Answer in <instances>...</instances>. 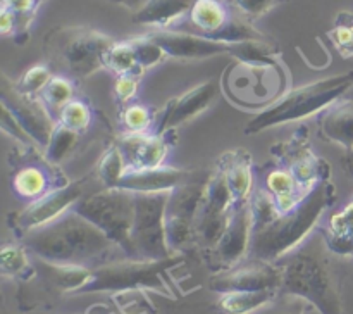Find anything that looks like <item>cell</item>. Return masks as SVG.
Returning a JSON list of instances; mask_svg holds the SVG:
<instances>
[{
  "label": "cell",
  "mask_w": 353,
  "mask_h": 314,
  "mask_svg": "<svg viewBox=\"0 0 353 314\" xmlns=\"http://www.w3.org/2000/svg\"><path fill=\"white\" fill-rule=\"evenodd\" d=\"M24 247L52 266H86L103 261L114 248H119L99 226L68 210L52 223L21 235Z\"/></svg>",
  "instance_id": "6da1fadb"
},
{
  "label": "cell",
  "mask_w": 353,
  "mask_h": 314,
  "mask_svg": "<svg viewBox=\"0 0 353 314\" xmlns=\"http://www.w3.org/2000/svg\"><path fill=\"white\" fill-rule=\"evenodd\" d=\"M323 235L305 240L278 261L283 271L281 293L300 297L321 314H347L336 271L327 255Z\"/></svg>",
  "instance_id": "7a4b0ae2"
},
{
  "label": "cell",
  "mask_w": 353,
  "mask_h": 314,
  "mask_svg": "<svg viewBox=\"0 0 353 314\" xmlns=\"http://www.w3.org/2000/svg\"><path fill=\"white\" fill-rule=\"evenodd\" d=\"M334 200L336 186L333 181H324L314 186L299 206L288 213L278 214L269 224L252 231L248 251L250 259L268 262L281 261L309 238Z\"/></svg>",
  "instance_id": "3957f363"
},
{
  "label": "cell",
  "mask_w": 353,
  "mask_h": 314,
  "mask_svg": "<svg viewBox=\"0 0 353 314\" xmlns=\"http://www.w3.org/2000/svg\"><path fill=\"white\" fill-rule=\"evenodd\" d=\"M353 88V71L323 78L309 85L299 86L279 97L274 104L262 109L247 123L245 133L255 135L268 128L305 119L312 114L324 112L327 107L343 99Z\"/></svg>",
  "instance_id": "277c9868"
},
{
  "label": "cell",
  "mask_w": 353,
  "mask_h": 314,
  "mask_svg": "<svg viewBox=\"0 0 353 314\" xmlns=\"http://www.w3.org/2000/svg\"><path fill=\"white\" fill-rule=\"evenodd\" d=\"M112 43L109 35L93 28L59 26L47 33L43 50L57 75L83 79L105 68L103 55Z\"/></svg>",
  "instance_id": "5b68a950"
},
{
  "label": "cell",
  "mask_w": 353,
  "mask_h": 314,
  "mask_svg": "<svg viewBox=\"0 0 353 314\" xmlns=\"http://www.w3.org/2000/svg\"><path fill=\"white\" fill-rule=\"evenodd\" d=\"M179 262H181L179 255H171L161 261L128 257L126 261L92 266L86 283L79 293L137 292L140 288H148L162 295H171L164 275Z\"/></svg>",
  "instance_id": "8992f818"
},
{
  "label": "cell",
  "mask_w": 353,
  "mask_h": 314,
  "mask_svg": "<svg viewBox=\"0 0 353 314\" xmlns=\"http://www.w3.org/2000/svg\"><path fill=\"white\" fill-rule=\"evenodd\" d=\"M134 193L123 188L100 186L83 197L72 209L99 226L126 257L133 259L131 231L134 221Z\"/></svg>",
  "instance_id": "52a82bcc"
},
{
  "label": "cell",
  "mask_w": 353,
  "mask_h": 314,
  "mask_svg": "<svg viewBox=\"0 0 353 314\" xmlns=\"http://www.w3.org/2000/svg\"><path fill=\"white\" fill-rule=\"evenodd\" d=\"M285 86L281 64L236 61L228 68L223 78V88L228 97L240 106L255 109L269 107L279 99Z\"/></svg>",
  "instance_id": "ba28073f"
},
{
  "label": "cell",
  "mask_w": 353,
  "mask_h": 314,
  "mask_svg": "<svg viewBox=\"0 0 353 314\" xmlns=\"http://www.w3.org/2000/svg\"><path fill=\"white\" fill-rule=\"evenodd\" d=\"M134 221L131 231L133 259L161 261L171 257L165 238V209L169 192L134 193Z\"/></svg>",
  "instance_id": "9c48e42d"
},
{
  "label": "cell",
  "mask_w": 353,
  "mask_h": 314,
  "mask_svg": "<svg viewBox=\"0 0 353 314\" xmlns=\"http://www.w3.org/2000/svg\"><path fill=\"white\" fill-rule=\"evenodd\" d=\"M88 181L90 178H83L78 179V181L65 183V185L45 193L40 199L30 202L14 217V228L23 235L26 231L45 226V224L55 221L62 214L71 210L83 197L93 192V190H90Z\"/></svg>",
  "instance_id": "30bf717a"
},
{
  "label": "cell",
  "mask_w": 353,
  "mask_h": 314,
  "mask_svg": "<svg viewBox=\"0 0 353 314\" xmlns=\"http://www.w3.org/2000/svg\"><path fill=\"white\" fill-rule=\"evenodd\" d=\"M0 104L7 107L12 112V116L19 121V124L30 135L34 145L47 148L57 119H54V114L47 109L40 97L24 95L16 88V85L10 86L3 76Z\"/></svg>",
  "instance_id": "8fae6325"
},
{
  "label": "cell",
  "mask_w": 353,
  "mask_h": 314,
  "mask_svg": "<svg viewBox=\"0 0 353 314\" xmlns=\"http://www.w3.org/2000/svg\"><path fill=\"white\" fill-rule=\"evenodd\" d=\"M283 271L278 262L252 259L248 264L219 271L210 279V288L217 293L240 292V290H278L281 292Z\"/></svg>",
  "instance_id": "7c38bea8"
},
{
  "label": "cell",
  "mask_w": 353,
  "mask_h": 314,
  "mask_svg": "<svg viewBox=\"0 0 353 314\" xmlns=\"http://www.w3.org/2000/svg\"><path fill=\"white\" fill-rule=\"evenodd\" d=\"M252 242V210L250 204L234 207L230 221L221 235L219 242L210 248V262L216 273L226 271L240 264L241 259L250 251Z\"/></svg>",
  "instance_id": "4fadbf2b"
},
{
  "label": "cell",
  "mask_w": 353,
  "mask_h": 314,
  "mask_svg": "<svg viewBox=\"0 0 353 314\" xmlns=\"http://www.w3.org/2000/svg\"><path fill=\"white\" fill-rule=\"evenodd\" d=\"M148 37L155 43L161 45L168 57L183 59V61L210 59L221 54H231V45H233L181 30H154L148 33Z\"/></svg>",
  "instance_id": "5bb4252c"
},
{
  "label": "cell",
  "mask_w": 353,
  "mask_h": 314,
  "mask_svg": "<svg viewBox=\"0 0 353 314\" xmlns=\"http://www.w3.org/2000/svg\"><path fill=\"white\" fill-rule=\"evenodd\" d=\"M168 133H124L117 147L126 162V171L165 166L169 144Z\"/></svg>",
  "instance_id": "9a60e30c"
},
{
  "label": "cell",
  "mask_w": 353,
  "mask_h": 314,
  "mask_svg": "<svg viewBox=\"0 0 353 314\" xmlns=\"http://www.w3.org/2000/svg\"><path fill=\"white\" fill-rule=\"evenodd\" d=\"M217 88L219 86L216 81H207L195 86V88H190L178 99H172L165 106L164 112L161 114V121H159L155 133H168V131L178 128L179 124L186 123V121L193 119L200 112H203L216 99Z\"/></svg>",
  "instance_id": "2e32d148"
},
{
  "label": "cell",
  "mask_w": 353,
  "mask_h": 314,
  "mask_svg": "<svg viewBox=\"0 0 353 314\" xmlns=\"http://www.w3.org/2000/svg\"><path fill=\"white\" fill-rule=\"evenodd\" d=\"M233 14L230 12L224 0H193L192 9L186 14V26L176 30L190 31L210 40L224 41V31Z\"/></svg>",
  "instance_id": "e0dca14e"
},
{
  "label": "cell",
  "mask_w": 353,
  "mask_h": 314,
  "mask_svg": "<svg viewBox=\"0 0 353 314\" xmlns=\"http://www.w3.org/2000/svg\"><path fill=\"white\" fill-rule=\"evenodd\" d=\"M192 173L185 169L161 166V168L131 169L123 175L114 188H123L133 193H164L185 183Z\"/></svg>",
  "instance_id": "ac0fdd59"
},
{
  "label": "cell",
  "mask_w": 353,
  "mask_h": 314,
  "mask_svg": "<svg viewBox=\"0 0 353 314\" xmlns=\"http://www.w3.org/2000/svg\"><path fill=\"white\" fill-rule=\"evenodd\" d=\"M219 169L230 188L233 209L248 204L254 188V171H252L250 154L245 150L228 152L221 157Z\"/></svg>",
  "instance_id": "d6986e66"
},
{
  "label": "cell",
  "mask_w": 353,
  "mask_h": 314,
  "mask_svg": "<svg viewBox=\"0 0 353 314\" xmlns=\"http://www.w3.org/2000/svg\"><path fill=\"white\" fill-rule=\"evenodd\" d=\"M193 0H147L133 12V23L154 30H174L192 9Z\"/></svg>",
  "instance_id": "ffe728a7"
},
{
  "label": "cell",
  "mask_w": 353,
  "mask_h": 314,
  "mask_svg": "<svg viewBox=\"0 0 353 314\" xmlns=\"http://www.w3.org/2000/svg\"><path fill=\"white\" fill-rule=\"evenodd\" d=\"M321 135L353 152V100L345 97L323 112L319 121Z\"/></svg>",
  "instance_id": "44dd1931"
},
{
  "label": "cell",
  "mask_w": 353,
  "mask_h": 314,
  "mask_svg": "<svg viewBox=\"0 0 353 314\" xmlns=\"http://www.w3.org/2000/svg\"><path fill=\"white\" fill-rule=\"evenodd\" d=\"M265 190L272 195L276 206H278L279 214L288 213L293 207L299 206L307 193L310 190H305L295 176L292 175L288 168H278L272 169L268 176H265Z\"/></svg>",
  "instance_id": "7402d4cb"
},
{
  "label": "cell",
  "mask_w": 353,
  "mask_h": 314,
  "mask_svg": "<svg viewBox=\"0 0 353 314\" xmlns=\"http://www.w3.org/2000/svg\"><path fill=\"white\" fill-rule=\"evenodd\" d=\"M52 169L40 164H28L17 169L12 176V190L19 199L33 202L45 193L59 188L62 185H54Z\"/></svg>",
  "instance_id": "603a6c76"
},
{
  "label": "cell",
  "mask_w": 353,
  "mask_h": 314,
  "mask_svg": "<svg viewBox=\"0 0 353 314\" xmlns=\"http://www.w3.org/2000/svg\"><path fill=\"white\" fill-rule=\"evenodd\" d=\"M323 238L331 254L353 257V199L330 217Z\"/></svg>",
  "instance_id": "cb8c5ba5"
},
{
  "label": "cell",
  "mask_w": 353,
  "mask_h": 314,
  "mask_svg": "<svg viewBox=\"0 0 353 314\" xmlns=\"http://www.w3.org/2000/svg\"><path fill=\"white\" fill-rule=\"evenodd\" d=\"M278 290H240L221 293L217 307L223 314H252L278 297Z\"/></svg>",
  "instance_id": "d4e9b609"
},
{
  "label": "cell",
  "mask_w": 353,
  "mask_h": 314,
  "mask_svg": "<svg viewBox=\"0 0 353 314\" xmlns=\"http://www.w3.org/2000/svg\"><path fill=\"white\" fill-rule=\"evenodd\" d=\"M103 64H105V69H109L116 76L128 75V72H141L143 75V69L138 66L137 54H134L131 40L114 41L103 55Z\"/></svg>",
  "instance_id": "484cf974"
},
{
  "label": "cell",
  "mask_w": 353,
  "mask_h": 314,
  "mask_svg": "<svg viewBox=\"0 0 353 314\" xmlns=\"http://www.w3.org/2000/svg\"><path fill=\"white\" fill-rule=\"evenodd\" d=\"M38 97L47 106V109L57 116L62 107L74 99V83L68 76L54 75Z\"/></svg>",
  "instance_id": "4316f807"
},
{
  "label": "cell",
  "mask_w": 353,
  "mask_h": 314,
  "mask_svg": "<svg viewBox=\"0 0 353 314\" xmlns=\"http://www.w3.org/2000/svg\"><path fill=\"white\" fill-rule=\"evenodd\" d=\"M57 123L64 124L69 130L76 133H85L93 123V110L83 99H72L71 102L65 104L57 114Z\"/></svg>",
  "instance_id": "83f0119b"
},
{
  "label": "cell",
  "mask_w": 353,
  "mask_h": 314,
  "mask_svg": "<svg viewBox=\"0 0 353 314\" xmlns=\"http://www.w3.org/2000/svg\"><path fill=\"white\" fill-rule=\"evenodd\" d=\"M78 137L79 133L69 130L64 124H55L50 141H48L47 148H45V159H47V162H50V164H59L61 161H64L69 155V152L74 148Z\"/></svg>",
  "instance_id": "f1b7e54d"
},
{
  "label": "cell",
  "mask_w": 353,
  "mask_h": 314,
  "mask_svg": "<svg viewBox=\"0 0 353 314\" xmlns=\"http://www.w3.org/2000/svg\"><path fill=\"white\" fill-rule=\"evenodd\" d=\"M124 173H126V162H124L119 147L114 145V147H110L103 154L102 161H100L99 168H97V179L105 188H114L117 181L123 178Z\"/></svg>",
  "instance_id": "f546056e"
},
{
  "label": "cell",
  "mask_w": 353,
  "mask_h": 314,
  "mask_svg": "<svg viewBox=\"0 0 353 314\" xmlns=\"http://www.w3.org/2000/svg\"><path fill=\"white\" fill-rule=\"evenodd\" d=\"M331 40H333L334 47L338 48L343 57H353V14L340 12L334 21V26L330 33Z\"/></svg>",
  "instance_id": "4dcf8cb0"
},
{
  "label": "cell",
  "mask_w": 353,
  "mask_h": 314,
  "mask_svg": "<svg viewBox=\"0 0 353 314\" xmlns=\"http://www.w3.org/2000/svg\"><path fill=\"white\" fill-rule=\"evenodd\" d=\"M54 72L48 66H33L28 71L23 72L19 79L16 83V88L19 90L21 93L24 95H31V97H38L41 93V90L47 86V83L50 81Z\"/></svg>",
  "instance_id": "1f68e13d"
},
{
  "label": "cell",
  "mask_w": 353,
  "mask_h": 314,
  "mask_svg": "<svg viewBox=\"0 0 353 314\" xmlns=\"http://www.w3.org/2000/svg\"><path fill=\"white\" fill-rule=\"evenodd\" d=\"M131 41H133L138 66H140L143 71L155 68V66H159L165 57H168V54L162 50L161 45L155 43L148 35L140 38H131Z\"/></svg>",
  "instance_id": "d6a6232c"
},
{
  "label": "cell",
  "mask_w": 353,
  "mask_h": 314,
  "mask_svg": "<svg viewBox=\"0 0 353 314\" xmlns=\"http://www.w3.org/2000/svg\"><path fill=\"white\" fill-rule=\"evenodd\" d=\"M123 124L126 133H148L152 124V114L141 104H128L123 110Z\"/></svg>",
  "instance_id": "836d02e7"
},
{
  "label": "cell",
  "mask_w": 353,
  "mask_h": 314,
  "mask_svg": "<svg viewBox=\"0 0 353 314\" xmlns=\"http://www.w3.org/2000/svg\"><path fill=\"white\" fill-rule=\"evenodd\" d=\"M26 248V247H24ZM19 245L6 244L2 247V273L10 276L23 275L24 269L28 268L26 251Z\"/></svg>",
  "instance_id": "e575fe53"
},
{
  "label": "cell",
  "mask_w": 353,
  "mask_h": 314,
  "mask_svg": "<svg viewBox=\"0 0 353 314\" xmlns=\"http://www.w3.org/2000/svg\"><path fill=\"white\" fill-rule=\"evenodd\" d=\"M228 2L245 19H257V17H262L269 10L278 7L285 0H228Z\"/></svg>",
  "instance_id": "d590c367"
},
{
  "label": "cell",
  "mask_w": 353,
  "mask_h": 314,
  "mask_svg": "<svg viewBox=\"0 0 353 314\" xmlns=\"http://www.w3.org/2000/svg\"><path fill=\"white\" fill-rule=\"evenodd\" d=\"M141 72H128V75L117 76L116 85H114V95L121 104L128 106L134 99L140 86Z\"/></svg>",
  "instance_id": "8d00e7d4"
},
{
  "label": "cell",
  "mask_w": 353,
  "mask_h": 314,
  "mask_svg": "<svg viewBox=\"0 0 353 314\" xmlns=\"http://www.w3.org/2000/svg\"><path fill=\"white\" fill-rule=\"evenodd\" d=\"M0 126H2L3 133L10 135L14 140L19 141V144L24 145V147H31V145H34V141L31 140L30 135L24 131V128L21 126L19 121H17L16 117L12 116V112L3 106H2V114H0Z\"/></svg>",
  "instance_id": "74e56055"
},
{
  "label": "cell",
  "mask_w": 353,
  "mask_h": 314,
  "mask_svg": "<svg viewBox=\"0 0 353 314\" xmlns=\"http://www.w3.org/2000/svg\"><path fill=\"white\" fill-rule=\"evenodd\" d=\"M112 2L121 3V6L128 7V9H131L133 12H137L140 7H143L145 3H147V0H112Z\"/></svg>",
  "instance_id": "f35d334b"
},
{
  "label": "cell",
  "mask_w": 353,
  "mask_h": 314,
  "mask_svg": "<svg viewBox=\"0 0 353 314\" xmlns=\"http://www.w3.org/2000/svg\"><path fill=\"white\" fill-rule=\"evenodd\" d=\"M343 166H345V169H347L348 175L353 176V157L352 155H347V159L343 161Z\"/></svg>",
  "instance_id": "ab89813d"
},
{
  "label": "cell",
  "mask_w": 353,
  "mask_h": 314,
  "mask_svg": "<svg viewBox=\"0 0 353 314\" xmlns=\"http://www.w3.org/2000/svg\"><path fill=\"white\" fill-rule=\"evenodd\" d=\"M345 97H347V99H352V100H353V88H352V90H350V92H348V93H347V95H345Z\"/></svg>",
  "instance_id": "60d3db41"
},
{
  "label": "cell",
  "mask_w": 353,
  "mask_h": 314,
  "mask_svg": "<svg viewBox=\"0 0 353 314\" xmlns=\"http://www.w3.org/2000/svg\"><path fill=\"white\" fill-rule=\"evenodd\" d=\"M348 155H352V157H353V152H350V154H348Z\"/></svg>",
  "instance_id": "b9f144b4"
},
{
  "label": "cell",
  "mask_w": 353,
  "mask_h": 314,
  "mask_svg": "<svg viewBox=\"0 0 353 314\" xmlns=\"http://www.w3.org/2000/svg\"><path fill=\"white\" fill-rule=\"evenodd\" d=\"M107 2H112V0H107Z\"/></svg>",
  "instance_id": "7bdbcfd3"
},
{
  "label": "cell",
  "mask_w": 353,
  "mask_h": 314,
  "mask_svg": "<svg viewBox=\"0 0 353 314\" xmlns=\"http://www.w3.org/2000/svg\"><path fill=\"white\" fill-rule=\"evenodd\" d=\"M224 2H226V0H224Z\"/></svg>",
  "instance_id": "ee69618b"
}]
</instances>
